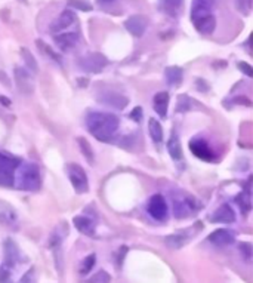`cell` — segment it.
Returning <instances> with one entry per match:
<instances>
[{
  "instance_id": "cell-1",
  "label": "cell",
  "mask_w": 253,
  "mask_h": 283,
  "mask_svg": "<svg viewBox=\"0 0 253 283\" xmlns=\"http://www.w3.org/2000/svg\"><path fill=\"white\" fill-rule=\"evenodd\" d=\"M120 120L118 117L111 113L102 112H92L86 117V126L89 132L92 133L99 141H110L118 129Z\"/></svg>"
},
{
  "instance_id": "cell-2",
  "label": "cell",
  "mask_w": 253,
  "mask_h": 283,
  "mask_svg": "<svg viewBox=\"0 0 253 283\" xmlns=\"http://www.w3.org/2000/svg\"><path fill=\"white\" fill-rule=\"evenodd\" d=\"M14 186L21 191H37L41 186V175L36 163H22L15 170Z\"/></svg>"
},
{
  "instance_id": "cell-3",
  "label": "cell",
  "mask_w": 253,
  "mask_h": 283,
  "mask_svg": "<svg viewBox=\"0 0 253 283\" xmlns=\"http://www.w3.org/2000/svg\"><path fill=\"white\" fill-rule=\"evenodd\" d=\"M21 159L17 156L0 151V186L3 187H11L14 186V176L15 170L20 166Z\"/></svg>"
},
{
  "instance_id": "cell-4",
  "label": "cell",
  "mask_w": 253,
  "mask_h": 283,
  "mask_svg": "<svg viewBox=\"0 0 253 283\" xmlns=\"http://www.w3.org/2000/svg\"><path fill=\"white\" fill-rule=\"evenodd\" d=\"M200 209V203L195 200L193 196L179 191L178 194H174V212L178 220L188 218Z\"/></svg>"
},
{
  "instance_id": "cell-5",
  "label": "cell",
  "mask_w": 253,
  "mask_h": 283,
  "mask_svg": "<svg viewBox=\"0 0 253 283\" xmlns=\"http://www.w3.org/2000/svg\"><path fill=\"white\" fill-rule=\"evenodd\" d=\"M67 175L70 178V183L73 186V189L77 191L78 194L86 193L89 189V183H88V175L83 170V168L77 163H70L67 165Z\"/></svg>"
},
{
  "instance_id": "cell-6",
  "label": "cell",
  "mask_w": 253,
  "mask_h": 283,
  "mask_svg": "<svg viewBox=\"0 0 253 283\" xmlns=\"http://www.w3.org/2000/svg\"><path fill=\"white\" fill-rule=\"evenodd\" d=\"M78 65L83 72L88 73H99L108 65V59L99 52H91L78 59Z\"/></svg>"
},
{
  "instance_id": "cell-7",
  "label": "cell",
  "mask_w": 253,
  "mask_h": 283,
  "mask_svg": "<svg viewBox=\"0 0 253 283\" xmlns=\"http://www.w3.org/2000/svg\"><path fill=\"white\" fill-rule=\"evenodd\" d=\"M147 210L150 214V217L156 221H164L169 215V208H167V203L164 200V197L161 194H154L150 202H148V206Z\"/></svg>"
},
{
  "instance_id": "cell-8",
  "label": "cell",
  "mask_w": 253,
  "mask_h": 283,
  "mask_svg": "<svg viewBox=\"0 0 253 283\" xmlns=\"http://www.w3.org/2000/svg\"><path fill=\"white\" fill-rule=\"evenodd\" d=\"M14 76H15V83H17L18 89L22 94L31 95L34 92V77H33V73H30L27 68L17 67L14 70Z\"/></svg>"
},
{
  "instance_id": "cell-9",
  "label": "cell",
  "mask_w": 253,
  "mask_h": 283,
  "mask_svg": "<svg viewBox=\"0 0 253 283\" xmlns=\"http://www.w3.org/2000/svg\"><path fill=\"white\" fill-rule=\"evenodd\" d=\"M190 150L194 154L195 157L201 159V160H206V162H212L215 160V153L210 149V146L204 141V139H200V138H194L190 141Z\"/></svg>"
},
{
  "instance_id": "cell-10",
  "label": "cell",
  "mask_w": 253,
  "mask_h": 283,
  "mask_svg": "<svg viewBox=\"0 0 253 283\" xmlns=\"http://www.w3.org/2000/svg\"><path fill=\"white\" fill-rule=\"evenodd\" d=\"M0 224L14 228L18 224V212L12 205L5 200H0Z\"/></svg>"
},
{
  "instance_id": "cell-11",
  "label": "cell",
  "mask_w": 253,
  "mask_h": 283,
  "mask_svg": "<svg viewBox=\"0 0 253 283\" xmlns=\"http://www.w3.org/2000/svg\"><path fill=\"white\" fill-rule=\"evenodd\" d=\"M124 27L132 36L141 38V36H144V33L147 30V19L144 18L142 15H132L131 18L126 19Z\"/></svg>"
},
{
  "instance_id": "cell-12",
  "label": "cell",
  "mask_w": 253,
  "mask_h": 283,
  "mask_svg": "<svg viewBox=\"0 0 253 283\" xmlns=\"http://www.w3.org/2000/svg\"><path fill=\"white\" fill-rule=\"evenodd\" d=\"M74 22H77V18H76L74 12H71V11L67 9V11H64L58 17V19L51 25V31L55 33V34L62 33L64 30H67L68 27H71Z\"/></svg>"
},
{
  "instance_id": "cell-13",
  "label": "cell",
  "mask_w": 253,
  "mask_h": 283,
  "mask_svg": "<svg viewBox=\"0 0 253 283\" xmlns=\"http://www.w3.org/2000/svg\"><path fill=\"white\" fill-rule=\"evenodd\" d=\"M98 101H99L101 104H104V105L114 107V109H118V110L124 109V107L129 104V99H128L124 95L114 94V92H107V94H102L101 96H99V98H98Z\"/></svg>"
},
{
  "instance_id": "cell-14",
  "label": "cell",
  "mask_w": 253,
  "mask_h": 283,
  "mask_svg": "<svg viewBox=\"0 0 253 283\" xmlns=\"http://www.w3.org/2000/svg\"><path fill=\"white\" fill-rule=\"evenodd\" d=\"M212 223H221V224H233L235 221V214L234 209L230 205H222L215 210V214L210 218Z\"/></svg>"
},
{
  "instance_id": "cell-15",
  "label": "cell",
  "mask_w": 253,
  "mask_h": 283,
  "mask_svg": "<svg viewBox=\"0 0 253 283\" xmlns=\"http://www.w3.org/2000/svg\"><path fill=\"white\" fill-rule=\"evenodd\" d=\"M193 24H194L195 30L201 34H212L216 27V18L212 15H204V17H198V18L191 19Z\"/></svg>"
},
{
  "instance_id": "cell-16",
  "label": "cell",
  "mask_w": 253,
  "mask_h": 283,
  "mask_svg": "<svg viewBox=\"0 0 253 283\" xmlns=\"http://www.w3.org/2000/svg\"><path fill=\"white\" fill-rule=\"evenodd\" d=\"M235 237L230 230H225V228H218L215 230L214 233L209 236V242L214 243L215 246H228L234 243Z\"/></svg>"
},
{
  "instance_id": "cell-17",
  "label": "cell",
  "mask_w": 253,
  "mask_h": 283,
  "mask_svg": "<svg viewBox=\"0 0 253 283\" xmlns=\"http://www.w3.org/2000/svg\"><path fill=\"white\" fill-rule=\"evenodd\" d=\"M215 0H193V9H191V19L212 15Z\"/></svg>"
},
{
  "instance_id": "cell-18",
  "label": "cell",
  "mask_w": 253,
  "mask_h": 283,
  "mask_svg": "<svg viewBox=\"0 0 253 283\" xmlns=\"http://www.w3.org/2000/svg\"><path fill=\"white\" fill-rule=\"evenodd\" d=\"M73 224L77 228L81 234H86V236H95V224L92 220H89L88 217H74L73 218Z\"/></svg>"
},
{
  "instance_id": "cell-19",
  "label": "cell",
  "mask_w": 253,
  "mask_h": 283,
  "mask_svg": "<svg viewBox=\"0 0 253 283\" xmlns=\"http://www.w3.org/2000/svg\"><path fill=\"white\" fill-rule=\"evenodd\" d=\"M158 8L171 17H178L184 8V0H158Z\"/></svg>"
},
{
  "instance_id": "cell-20",
  "label": "cell",
  "mask_w": 253,
  "mask_h": 283,
  "mask_svg": "<svg viewBox=\"0 0 253 283\" xmlns=\"http://www.w3.org/2000/svg\"><path fill=\"white\" fill-rule=\"evenodd\" d=\"M77 42V33H58V34H55V43L62 51H70Z\"/></svg>"
},
{
  "instance_id": "cell-21",
  "label": "cell",
  "mask_w": 253,
  "mask_h": 283,
  "mask_svg": "<svg viewBox=\"0 0 253 283\" xmlns=\"http://www.w3.org/2000/svg\"><path fill=\"white\" fill-rule=\"evenodd\" d=\"M164 77H166V82L169 86H179L182 83V77H184V72L182 68L176 67V65H172V67H167L166 72H164Z\"/></svg>"
},
{
  "instance_id": "cell-22",
  "label": "cell",
  "mask_w": 253,
  "mask_h": 283,
  "mask_svg": "<svg viewBox=\"0 0 253 283\" xmlns=\"http://www.w3.org/2000/svg\"><path fill=\"white\" fill-rule=\"evenodd\" d=\"M154 102V110L160 117H166L167 107H169V94L167 92H158L153 99Z\"/></svg>"
},
{
  "instance_id": "cell-23",
  "label": "cell",
  "mask_w": 253,
  "mask_h": 283,
  "mask_svg": "<svg viewBox=\"0 0 253 283\" xmlns=\"http://www.w3.org/2000/svg\"><path fill=\"white\" fill-rule=\"evenodd\" d=\"M191 239L190 234L187 233H178V234H172V236H167L166 237V245L171 246L172 249H179L184 245L188 243V240Z\"/></svg>"
},
{
  "instance_id": "cell-24",
  "label": "cell",
  "mask_w": 253,
  "mask_h": 283,
  "mask_svg": "<svg viewBox=\"0 0 253 283\" xmlns=\"http://www.w3.org/2000/svg\"><path fill=\"white\" fill-rule=\"evenodd\" d=\"M5 260L8 265H15L18 261V247L12 240H6L5 243Z\"/></svg>"
},
{
  "instance_id": "cell-25",
  "label": "cell",
  "mask_w": 253,
  "mask_h": 283,
  "mask_svg": "<svg viewBox=\"0 0 253 283\" xmlns=\"http://www.w3.org/2000/svg\"><path fill=\"white\" fill-rule=\"evenodd\" d=\"M167 150H169V154L174 160H181L182 159V149H181V143H179V138L178 135L174 133L167 143Z\"/></svg>"
},
{
  "instance_id": "cell-26",
  "label": "cell",
  "mask_w": 253,
  "mask_h": 283,
  "mask_svg": "<svg viewBox=\"0 0 253 283\" xmlns=\"http://www.w3.org/2000/svg\"><path fill=\"white\" fill-rule=\"evenodd\" d=\"M21 57L24 59L25 65H27V70L33 75H36L39 72V65H37V61L34 59L33 54L27 49V48H21Z\"/></svg>"
},
{
  "instance_id": "cell-27",
  "label": "cell",
  "mask_w": 253,
  "mask_h": 283,
  "mask_svg": "<svg viewBox=\"0 0 253 283\" xmlns=\"http://www.w3.org/2000/svg\"><path fill=\"white\" fill-rule=\"evenodd\" d=\"M148 131H150V136L153 138L154 143H161V139H163V128L158 123V120L150 119V122H148Z\"/></svg>"
},
{
  "instance_id": "cell-28",
  "label": "cell",
  "mask_w": 253,
  "mask_h": 283,
  "mask_svg": "<svg viewBox=\"0 0 253 283\" xmlns=\"http://www.w3.org/2000/svg\"><path fill=\"white\" fill-rule=\"evenodd\" d=\"M237 203L240 205V208L243 209L244 212H249L252 208V199H250V190H249V184H247V189L246 191H243L241 194L237 196Z\"/></svg>"
},
{
  "instance_id": "cell-29",
  "label": "cell",
  "mask_w": 253,
  "mask_h": 283,
  "mask_svg": "<svg viewBox=\"0 0 253 283\" xmlns=\"http://www.w3.org/2000/svg\"><path fill=\"white\" fill-rule=\"evenodd\" d=\"M77 143H78V147H80V150L83 153V156L86 157V160L89 162V163H94V150H92V147H91V144L85 139V138H77Z\"/></svg>"
},
{
  "instance_id": "cell-30",
  "label": "cell",
  "mask_w": 253,
  "mask_h": 283,
  "mask_svg": "<svg viewBox=\"0 0 253 283\" xmlns=\"http://www.w3.org/2000/svg\"><path fill=\"white\" fill-rule=\"evenodd\" d=\"M191 105H193L191 98H190L188 95H181V96L178 98L176 112H178V113H185V112H188V110L191 109Z\"/></svg>"
},
{
  "instance_id": "cell-31",
  "label": "cell",
  "mask_w": 253,
  "mask_h": 283,
  "mask_svg": "<svg viewBox=\"0 0 253 283\" xmlns=\"http://www.w3.org/2000/svg\"><path fill=\"white\" fill-rule=\"evenodd\" d=\"M36 45H37V48H39V51L41 52H45L48 57L51 58V59H54V61H57V62H61V57H59L58 54L49 46V45H46L45 42H41V40H36Z\"/></svg>"
},
{
  "instance_id": "cell-32",
  "label": "cell",
  "mask_w": 253,
  "mask_h": 283,
  "mask_svg": "<svg viewBox=\"0 0 253 283\" xmlns=\"http://www.w3.org/2000/svg\"><path fill=\"white\" fill-rule=\"evenodd\" d=\"M68 6L73 8V9L83 11V12H91L94 9V6L89 2H85V0H68Z\"/></svg>"
},
{
  "instance_id": "cell-33",
  "label": "cell",
  "mask_w": 253,
  "mask_h": 283,
  "mask_svg": "<svg viewBox=\"0 0 253 283\" xmlns=\"http://www.w3.org/2000/svg\"><path fill=\"white\" fill-rule=\"evenodd\" d=\"M95 260H97L95 254H91L89 257H86L80 265V274H88L92 270V267L95 265Z\"/></svg>"
},
{
  "instance_id": "cell-34",
  "label": "cell",
  "mask_w": 253,
  "mask_h": 283,
  "mask_svg": "<svg viewBox=\"0 0 253 283\" xmlns=\"http://www.w3.org/2000/svg\"><path fill=\"white\" fill-rule=\"evenodd\" d=\"M235 5H237V9L243 12L244 15H249L252 12L253 0H235Z\"/></svg>"
},
{
  "instance_id": "cell-35",
  "label": "cell",
  "mask_w": 253,
  "mask_h": 283,
  "mask_svg": "<svg viewBox=\"0 0 253 283\" xmlns=\"http://www.w3.org/2000/svg\"><path fill=\"white\" fill-rule=\"evenodd\" d=\"M238 247H240V254L243 255L244 261L250 263V260H252V245L247 243V242H243V243H240Z\"/></svg>"
},
{
  "instance_id": "cell-36",
  "label": "cell",
  "mask_w": 253,
  "mask_h": 283,
  "mask_svg": "<svg viewBox=\"0 0 253 283\" xmlns=\"http://www.w3.org/2000/svg\"><path fill=\"white\" fill-rule=\"evenodd\" d=\"M110 280H111V279H110L108 273L104 271V270H101V271H98L94 277H91L88 283H110Z\"/></svg>"
},
{
  "instance_id": "cell-37",
  "label": "cell",
  "mask_w": 253,
  "mask_h": 283,
  "mask_svg": "<svg viewBox=\"0 0 253 283\" xmlns=\"http://www.w3.org/2000/svg\"><path fill=\"white\" fill-rule=\"evenodd\" d=\"M237 67L244 73V75L247 76V77H252L253 76V68L250 64H247V62H244V61H241V62H238L237 64Z\"/></svg>"
},
{
  "instance_id": "cell-38",
  "label": "cell",
  "mask_w": 253,
  "mask_h": 283,
  "mask_svg": "<svg viewBox=\"0 0 253 283\" xmlns=\"http://www.w3.org/2000/svg\"><path fill=\"white\" fill-rule=\"evenodd\" d=\"M18 283H36V276H34V270L31 268L30 271H27Z\"/></svg>"
},
{
  "instance_id": "cell-39",
  "label": "cell",
  "mask_w": 253,
  "mask_h": 283,
  "mask_svg": "<svg viewBox=\"0 0 253 283\" xmlns=\"http://www.w3.org/2000/svg\"><path fill=\"white\" fill-rule=\"evenodd\" d=\"M131 119L135 120V122H141V119H142V109L141 107H135L131 112Z\"/></svg>"
},
{
  "instance_id": "cell-40",
  "label": "cell",
  "mask_w": 253,
  "mask_h": 283,
  "mask_svg": "<svg viewBox=\"0 0 253 283\" xmlns=\"http://www.w3.org/2000/svg\"><path fill=\"white\" fill-rule=\"evenodd\" d=\"M116 0H98V3L101 5V6H107V5H111V3H114Z\"/></svg>"
},
{
  "instance_id": "cell-41",
  "label": "cell",
  "mask_w": 253,
  "mask_h": 283,
  "mask_svg": "<svg viewBox=\"0 0 253 283\" xmlns=\"http://www.w3.org/2000/svg\"><path fill=\"white\" fill-rule=\"evenodd\" d=\"M0 102H2L3 105H8V107H11V101H9L8 98H3V96H0Z\"/></svg>"
},
{
  "instance_id": "cell-42",
  "label": "cell",
  "mask_w": 253,
  "mask_h": 283,
  "mask_svg": "<svg viewBox=\"0 0 253 283\" xmlns=\"http://www.w3.org/2000/svg\"><path fill=\"white\" fill-rule=\"evenodd\" d=\"M0 283H12V282H11V280L8 279V276H5V279H3V277L0 279Z\"/></svg>"
}]
</instances>
